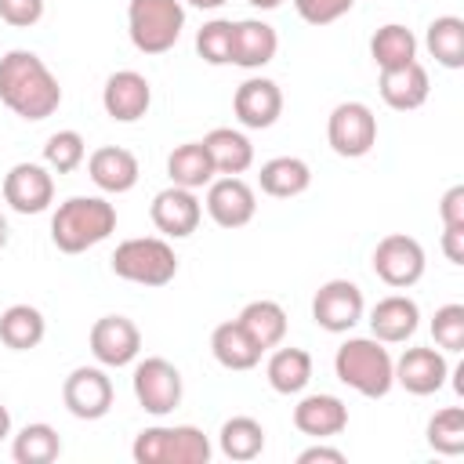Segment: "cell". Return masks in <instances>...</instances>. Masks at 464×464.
<instances>
[{
    "label": "cell",
    "mask_w": 464,
    "mask_h": 464,
    "mask_svg": "<svg viewBox=\"0 0 464 464\" xmlns=\"http://www.w3.org/2000/svg\"><path fill=\"white\" fill-rule=\"evenodd\" d=\"M265 377H268L272 392L297 395L312 381V355L304 348H276L272 359H268V366H265Z\"/></svg>",
    "instance_id": "28"
},
{
    "label": "cell",
    "mask_w": 464,
    "mask_h": 464,
    "mask_svg": "<svg viewBox=\"0 0 464 464\" xmlns=\"http://www.w3.org/2000/svg\"><path fill=\"white\" fill-rule=\"evenodd\" d=\"M203 149L214 163L218 174H243L250 163H254V145L243 130H232V127H214L207 138H203Z\"/></svg>",
    "instance_id": "27"
},
{
    "label": "cell",
    "mask_w": 464,
    "mask_h": 464,
    "mask_svg": "<svg viewBox=\"0 0 464 464\" xmlns=\"http://www.w3.org/2000/svg\"><path fill=\"white\" fill-rule=\"evenodd\" d=\"M334 373L352 392L366 399H384L395 384V359L377 337H348L334 355Z\"/></svg>",
    "instance_id": "3"
},
{
    "label": "cell",
    "mask_w": 464,
    "mask_h": 464,
    "mask_svg": "<svg viewBox=\"0 0 464 464\" xmlns=\"http://www.w3.org/2000/svg\"><path fill=\"white\" fill-rule=\"evenodd\" d=\"M424 246L406 232H392L373 246V272L395 290L413 286L424 276Z\"/></svg>",
    "instance_id": "9"
},
{
    "label": "cell",
    "mask_w": 464,
    "mask_h": 464,
    "mask_svg": "<svg viewBox=\"0 0 464 464\" xmlns=\"http://www.w3.org/2000/svg\"><path fill=\"white\" fill-rule=\"evenodd\" d=\"M167 174H170V185H181V188H203L214 181V163L203 149V141H185L178 145L170 156H167Z\"/></svg>",
    "instance_id": "30"
},
{
    "label": "cell",
    "mask_w": 464,
    "mask_h": 464,
    "mask_svg": "<svg viewBox=\"0 0 464 464\" xmlns=\"http://www.w3.org/2000/svg\"><path fill=\"white\" fill-rule=\"evenodd\" d=\"M442 254L453 265H464V225H446V232H442Z\"/></svg>",
    "instance_id": "42"
},
{
    "label": "cell",
    "mask_w": 464,
    "mask_h": 464,
    "mask_svg": "<svg viewBox=\"0 0 464 464\" xmlns=\"http://www.w3.org/2000/svg\"><path fill=\"white\" fill-rule=\"evenodd\" d=\"M370 58L381 69H399L406 62H417V36L399 22H388L370 36Z\"/></svg>",
    "instance_id": "33"
},
{
    "label": "cell",
    "mask_w": 464,
    "mask_h": 464,
    "mask_svg": "<svg viewBox=\"0 0 464 464\" xmlns=\"http://www.w3.org/2000/svg\"><path fill=\"white\" fill-rule=\"evenodd\" d=\"M196 51L207 65H232V22L228 18H210L196 33Z\"/></svg>",
    "instance_id": "37"
},
{
    "label": "cell",
    "mask_w": 464,
    "mask_h": 464,
    "mask_svg": "<svg viewBox=\"0 0 464 464\" xmlns=\"http://www.w3.org/2000/svg\"><path fill=\"white\" fill-rule=\"evenodd\" d=\"M417 326H420V308L406 294H388L370 312V334L381 344H402L417 334Z\"/></svg>",
    "instance_id": "19"
},
{
    "label": "cell",
    "mask_w": 464,
    "mask_h": 464,
    "mask_svg": "<svg viewBox=\"0 0 464 464\" xmlns=\"http://www.w3.org/2000/svg\"><path fill=\"white\" fill-rule=\"evenodd\" d=\"M431 337L439 348L446 352H460L464 348V304H442L435 308V319H431Z\"/></svg>",
    "instance_id": "38"
},
{
    "label": "cell",
    "mask_w": 464,
    "mask_h": 464,
    "mask_svg": "<svg viewBox=\"0 0 464 464\" xmlns=\"http://www.w3.org/2000/svg\"><path fill=\"white\" fill-rule=\"evenodd\" d=\"M0 18L14 29H29L44 18V0H0Z\"/></svg>",
    "instance_id": "40"
},
{
    "label": "cell",
    "mask_w": 464,
    "mask_h": 464,
    "mask_svg": "<svg viewBox=\"0 0 464 464\" xmlns=\"http://www.w3.org/2000/svg\"><path fill=\"white\" fill-rule=\"evenodd\" d=\"M188 4H192V7H199V11H218L225 0H188Z\"/></svg>",
    "instance_id": "45"
},
{
    "label": "cell",
    "mask_w": 464,
    "mask_h": 464,
    "mask_svg": "<svg viewBox=\"0 0 464 464\" xmlns=\"http://www.w3.org/2000/svg\"><path fill=\"white\" fill-rule=\"evenodd\" d=\"M4 199L14 214H44L54 203V178L40 163H14L4 174Z\"/></svg>",
    "instance_id": "12"
},
{
    "label": "cell",
    "mask_w": 464,
    "mask_h": 464,
    "mask_svg": "<svg viewBox=\"0 0 464 464\" xmlns=\"http://www.w3.org/2000/svg\"><path fill=\"white\" fill-rule=\"evenodd\" d=\"M102 105H105V112H109L116 123H134V120H141V116L149 112V105H152V87H149V80H145L141 72L120 69V72H112V76L105 80V87H102Z\"/></svg>",
    "instance_id": "17"
},
{
    "label": "cell",
    "mask_w": 464,
    "mask_h": 464,
    "mask_svg": "<svg viewBox=\"0 0 464 464\" xmlns=\"http://www.w3.org/2000/svg\"><path fill=\"white\" fill-rule=\"evenodd\" d=\"M87 156V141L80 130H54L44 145V163L58 174H72Z\"/></svg>",
    "instance_id": "36"
},
{
    "label": "cell",
    "mask_w": 464,
    "mask_h": 464,
    "mask_svg": "<svg viewBox=\"0 0 464 464\" xmlns=\"http://www.w3.org/2000/svg\"><path fill=\"white\" fill-rule=\"evenodd\" d=\"M210 352L214 359L225 366V370H254L261 362V348L250 341V334L228 319V323H218L214 334H210Z\"/></svg>",
    "instance_id": "26"
},
{
    "label": "cell",
    "mask_w": 464,
    "mask_h": 464,
    "mask_svg": "<svg viewBox=\"0 0 464 464\" xmlns=\"http://www.w3.org/2000/svg\"><path fill=\"white\" fill-rule=\"evenodd\" d=\"M130 384H134L138 406H141L145 413H152V417H167V413H174V410L181 406V392H185V388H181V373H178L174 362H167V359H160V355L141 359V362L134 366Z\"/></svg>",
    "instance_id": "8"
},
{
    "label": "cell",
    "mask_w": 464,
    "mask_h": 464,
    "mask_svg": "<svg viewBox=\"0 0 464 464\" xmlns=\"http://www.w3.org/2000/svg\"><path fill=\"white\" fill-rule=\"evenodd\" d=\"M44 334H47V319H44L40 308H33V304H11V308H4V315H0V341L11 352L36 348L44 341Z\"/></svg>",
    "instance_id": "29"
},
{
    "label": "cell",
    "mask_w": 464,
    "mask_h": 464,
    "mask_svg": "<svg viewBox=\"0 0 464 464\" xmlns=\"http://www.w3.org/2000/svg\"><path fill=\"white\" fill-rule=\"evenodd\" d=\"M207 214L221 228H243L257 214V196H254V188L239 174L214 178L207 185Z\"/></svg>",
    "instance_id": "13"
},
{
    "label": "cell",
    "mask_w": 464,
    "mask_h": 464,
    "mask_svg": "<svg viewBox=\"0 0 464 464\" xmlns=\"http://www.w3.org/2000/svg\"><path fill=\"white\" fill-rule=\"evenodd\" d=\"M112 381L102 366H76L62 384L65 410L80 420H102L112 410Z\"/></svg>",
    "instance_id": "11"
},
{
    "label": "cell",
    "mask_w": 464,
    "mask_h": 464,
    "mask_svg": "<svg viewBox=\"0 0 464 464\" xmlns=\"http://www.w3.org/2000/svg\"><path fill=\"white\" fill-rule=\"evenodd\" d=\"M450 377V362L439 348H406L395 359V384L410 395H435Z\"/></svg>",
    "instance_id": "18"
},
{
    "label": "cell",
    "mask_w": 464,
    "mask_h": 464,
    "mask_svg": "<svg viewBox=\"0 0 464 464\" xmlns=\"http://www.w3.org/2000/svg\"><path fill=\"white\" fill-rule=\"evenodd\" d=\"M315 460L344 464V453H341V450H334V446H323V439H319L315 446H308V450H301V453H297V464H315Z\"/></svg>",
    "instance_id": "43"
},
{
    "label": "cell",
    "mask_w": 464,
    "mask_h": 464,
    "mask_svg": "<svg viewBox=\"0 0 464 464\" xmlns=\"http://www.w3.org/2000/svg\"><path fill=\"white\" fill-rule=\"evenodd\" d=\"M7 236H11V232H7V218H4V214H0V250H4V246H7Z\"/></svg>",
    "instance_id": "47"
},
{
    "label": "cell",
    "mask_w": 464,
    "mask_h": 464,
    "mask_svg": "<svg viewBox=\"0 0 464 464\" xmlns=\"http://www.w3.org/2000/svg\"><path fill=\"white\" fill-rule=\"evenodd\" d=\"M11 435V413H7V406L0 402V442Z\"/></svg>",
    "instance_id": "44"
},
{
    "label": "cell",
    "mask_w": 464,
    "mask_h": 464,
    "mask_svg": "<svg viewBox=\"0 0 464 464\" xmlns=\"http://www.w3.org/2000/svg\"><path fill=\"white\" fill-rule=\"evenodd\" d=\"M326 141L337 156L359 160L377 145V116L366 102H341L326 120Z\"/></svg>",
    "instance_id": "7"
},
{
    "label": "cell",
    "mask_w": 464,
    "mask_h": 464,
    "mask_svg": "<svg viewBox=\"0 0 464 464\" xmlns=\"http://www.w3.org/2000/svg\"><path fill=\"white\" fill-rule=\"evenodd\" d=\"M294 428L308 439H334L348 428V406L337 395L315 392L294 406Z\"/></svg>",
    "instance_id": "20"
},
{
    "label": "cell",
    "mask_w": 464,
    "mask_h": 464,
    "mask_svg": "<svg viewBox=\"0 0 464 464\" xmlns=\"http://www.w3.org/2000/svg\"><path fill=\"white\" fill-rule=\"evenodd\" d=\"M431 80L420 62H406L399 69H381V98L395 112H413L428 102Z\"/></svg>",
    "instance_id": "21"
},
{
    "label": "cell",
    "mask_w": 464,
    "mask_h": 464,
    "mask_svg": "<svg viewBox=\"0 0 464 464\" xmlns=\"http://www.w3.org/2000/svg\"><path fill=\"white\" fill-rule=\"evenodd\" d=\"M424 47L439 65L460 69L464 65V18H457V14L435 18L424 33Z\"/></svg>",
    "instance_id": "32"
},
{
    "label": "cell",
    "mask_w": 464,
    "mask_h": 464,
    "mask_svg": "<svg viewBox=\"0 0 464 464\" xmlns=\"http://www.w3.org/2000/svg\"><path fill=\"white\" fill-rule=\"evenodd\" d=\"M442 225H464V185H453L439 203Z\"/></svg>",
    "instance_id": "41"
},
{
    "label": "cell",
    "mask_w": 464,
    "mask_h": 464,
    "mask_svg": "<svg viewBox=\"0 0 464 464\" xmlns=\"http://www.w3.org/2000/svg\"><path fill=\"white\" fill-rule=\"evenodd\" d=\"M185 29L181 0H130L127 33L141 54H167Z\"/></svg>",
    "instance_id": "6"
},
{
    "label": "cell",
    "mask_w": 464,
    "mask_h": 464,
    "mask_svg": "<svg viewBox=\"0 0 464 464\" xmlns=\"http://www.w3.org/2000/svg\"><path fill=\"white\" fill-rule=\"evenodd\" d=\"M355 0H294V11L308 22V25H330L341 14L352 11Z\"/></svg>",
    "instance_id": "39"
},
{
    "label": "cell",
    "mask_w": 464,
    "mask_h": 464,
    "mask_svg": "<svg viewBox=\"0 0 464 464\" xmlns=\"http://www.w3.org/2000/svg\"><path fill=\"white\" fill-rule=\"evenodd\" d=\"M218 446H221V453L228 457V460H254V457H261V450H265V428H261V420H254V417H228L225 424H221V431H218Z\"/></svg>",
    "instance_id": "31"
},
{
    "label": "cell",
    "mask_w": 464,
    "mask_h": 464,
    "mask_svg": "<svg viewBox=\"0 0 464 464\" xmlns=\"http://www.w3.org/2000/svg\"><path fill=\"white\" fill-rule=\"evenodd\" d=\"M116 232V207L102 196H69L51 218V243L62 254H83Z\"/></svg>",
    "instance_id": "2"
},
{
    "label": "cell",
    "mask_w": 464,
    "mask_h": 464,
    "mask_svg": "<svg viewBox=\"0 0 464 464\" xmlns=\"http://www.w3.org/2000/svg\"><path fill=\"white\" fill-rule=\"evenodd\" d=\"M362 290L352 279H326L312 297V319L326 334H348L362 319Z\"/></svg>",
    "instance_id": "10"
},
{
    "label": "cell",
    "mask_w": 464,
    "mask_h": 464,
    "mask_svg": "<svg viewBox=\"0 0 464 464\" xmlns=\"http://www.w3.org/2000/svg\"><path fill=\"white\" fill-rule=\"evenodd\" d=\"M0 102L14 116L36 123L62 105V87L40 54L14 47L0 58Z\"/></svg>",
    "instance_id": "1"
},
{
    "label": "cell",
    "mask_w": 464,
    "mask_h": 464,
    "mask_svg": "<svg viewBox=\"0 0 464 464\" xmlns=\"http://www.w3.org/2000/svg\"><path fill=\"white\" fill-rule=\"evenodd\" d=\"M112 272L138 286H167L178 276L174 246L160 236H134L112 250Z\"/></svg>",
    "instance_id": "5"
},
{
    "label": "cell",
    "mask_w": 464,
    "mask_h": 464,
    "mask_svg": "<svg viewBox=\"0 0 464 464\" xmlns=\"http://www.w3.org/2000/svg\"><path fill=\"white\" fill-rule=\"evenodd\" d=\"M279 36L261 18H239L232 22V65L239 69H261L276 58Z\"/></svg>",
    "instance_id": "23"
},
{
    "label": "cell",
    "mask_w": 464,
    "mask_h": 464,
    "mask_svg": "<svg viewBox=\"0 0 464 464\" xmlns=\"http://www.w3.org/2000/svg\"><path fill=\"white\" fill-rule=\"evenodd\" d=\"M87 174H91V181H94L102 192L120 196V192H130V188L138 185V174H141V170H138V156H134L130 149L102 145V149L91 152Z\"/></svg>",
    "instance_id": "22"
},
{
    "label": "cell",
    "mask_w": 464,
    "mask_h": 464,
    "mask_svg": "<svg viewBox=\"0 0 464 464\" xmlns=\"http://www.w3.org/2000/svg\"><path fill=\"white\" fill-rule=\"evenodd\" d=\"M232 109H236V120L246 127V130H265L279 120L283 112V91L276 80L268 76H250L236 87V98H232Z\"/></svg>",
    "instance_id": "14"
},
{
    "label": "cell",
    "mask_w": 464,
    "mask_h": 464,
    "mask_svg": "<svg viewBox=\"0 0 464 464\" xmlns=\"http://www.w3.org/2000/svg\"><path fill=\"white\" fill-rule=\"evenodd\" d=\"M428 446L442 457L464 453V410L460 406H442L428 420Z\"/></svg>",
    "instance_id": "35"
},
{
    "label": "cell",
    "mask_w": 464,
    "mask_h": 464,
    "mask_svg": "<svg viewBox=\"0 0 464 464\" xmlns=\"http://www.w3.org/2000/svg\"><path fill=\"white\" fill-rule=\"evenodd\" d=\"M246 4H250V7H261V11H276L283 0H246Z\"/></svg>",
    "instance_id": "46"
},
{
    "label": "cell",
    "mask_w": 464,
    "mask_h": 464,
    "mask_svg": "<svg viewBox=\"0 0 464 464\" xmlns=\"http://www.w3.org/2000/svg\"><path fill=\"white\" fill-rule=\"evenodd\" d=\"M210 453H214L210 439L192 424L145 428L134 435V446H130V457L138 464H207Z\"/></svg>",
    "instance_id": "4"
},
{
    "label": "cell",
    "mask_w": 464,
    "mask_h": 464,
    "mask_svg": "<svg viewBox=\"0 0 464 464\" xmlns=\"http://www.w3.org/2000/svg\"><path fill=\"white\" fill-rule=\"evenodd\" d=\"M149 218L152 225L170 236V239H185L199 228V218H203V207L196 199L192 188H181V185H170L163 192L152 196V207H149Z\"/></svg>",
    "instance_id": "15"
},
{
    "label": "cell",
    "mask_w": 464,
    "mask_h": 464,
    "mask_svg": "<svg viewBox=\"0 0 464 464\" xmlns=\"http://www.w3.org/2000/svg\"><path fill=\"white\" fill-rule=\"evenodd\" d=\"M236 323L250 334V341L261 352L283 344V337H286V312H283L279 301H265V297L261 301H250V304H243V312L236 315Z\"/></svg>",
    "instance_id": "25"
},
{
    "label": "cell",
    "mask_w": 464,
    "mask_h": 464,
    "mask_svg": "<svg viewBox=\"0 0 464 464\" xmlns=\"http://www.w3.org/2000/svg\"><path fill=\"white\" fill-rule=\"evenodd\" d=\"M58 453H62V439H58V431H54L51 424H44V420L25 424V428L14 435V442H11V457H14L18 464H51V460H58Z\"/></svg>",
    "instance_id": "34"
},
{
    "label": "cell",
    "mask_w": 464,
    "mask_h": 464,
    "mask_svg": "<svg viewBox=\"0 0 464 464\" xmlns=\"http://www.w3.org/2000/svg\"><path fill=\"white\" fill-rule=\"evenodd\" d=\"M91 352L102 366H127L141 352V330L127 315H102L91 326Z\"/></svg>",
    "instance_id": "16"
},
{
    "label": "cell",
    "mask_w": 464,
    "mask_h": 464,
    "mask_svg": "<svg viewBox=\"0 0 464 464\" xmlns=\"http://www.w3.org/2000/svg\"><path fill=\"white\" fill-rule=\"evenodd\" d=\"M257 185H261L265 196L294 199V196H301L312 185V170H308V163L301 156H276V160L261 163Z\"/></svg>",
    "instance_id": "24"
}]
</instances>
